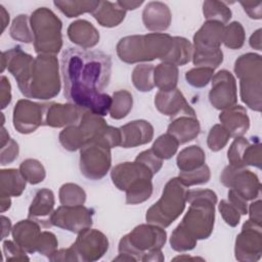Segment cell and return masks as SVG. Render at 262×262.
<instances>
[{"label": "cell", "instance_id": "obj_1", "mask_svg": "<svg viewBox=\"0 0 262 262\" xmlns=\"http://www.w3.org/2000/svg\"><path fill=\"white\" fill-rule=\"evenodd\" d=\"M63 93L74 105L98 116L111 110L113 98L103 92L112 74V58L101 51L67 48L61 55Z\"/></svg>", "mask_w": 262, "mask_h": 262}, {"label": "cell", "instance_id": "obj_2", "mask_svg": "<svg viewBox=\"0 0 262 262\" xmlns=\"http://www.w3.org/2000/svg\"><path fill=\"white\" fill-rule=\"evenodd\" d=\"M173 44L174 38L167 34H148L125 37L120 40L117 49L122 60L132 63L155 58L164 60L170 53Z\"/></svg>", "mask_w": 262, "mask_h": 262}, {"label": "cell", "instance_id": "obj_3", "mask_svg": "<svg viewBox=\"0 0 262 262\" xmlns=\"http://www.w3.org/2000/svg\"><path fill=\"white\" fill-rule=\"evenodd\" d=\"M187 191L179 177L170 179L162 198L146 212V221L163 227L169 226L184 210Z\"/></svg>", "mask_w": 262, "mask_h": 262}, {"label": "cell", "instance_id": "obj_4", "mask_svg": "<svg viewBox=\"0 0 262 262\" xmlns=\"http://www.w3.org/2000/svg\"><path fill=\"white\" fill-rule=\"evenodd\" d=\"M31 24L35 35L36 51L38 53L58 52L62 45L59 18L46 7H40L32 14Z\"/></svg>", "mask_w": 262, "mask_h": 262}, {"label": "cell", "instance_id": "obj_5", "mask_svg": "<svg viewBox=\"0 0 262 262\" xmlns=\"http://www.w3.org/2000/svg\"><path fill=\"white\" fill-rule=\"evenodd\" d=\"M110 166L111 152L108 147L93 141L82 146L80 168L85 177L100 179L106 174Z\"/></svg>", "mask_w": 262, "mask_h": 262}, {"label": "cell", "instance_id": "obj_6", "mask_svg": "<svg viewBox=\"0 0 262 262\" xmlns=\"http://www.w3.org/2000/svg\"><path fill=\"white\" fill-rule=\"evenodd\" d=\"M220 179L225 186L234 189L246 200H253L259 196L261 184L257 175L251 171L244 170L243 167L233 165L226 167Z\"/></svg>", "mask_w": 262, "mask_h": 262}, {"label": "cell", "instance_id": "obj_7", "mask_svg": "<svg viewBox=\"0 0 262 262\" xmlns=\"http://www.w3.org/2000/svg\"><path fill=\"white\" fill-rule=\"evenodd\" d=\"M93 211L83 206H62L49 217L51 225L66 228L73 232H80L92 224Z\"/></svg>", "mask_w": 262, "mask_h": 262}, {"label": "cell", "instance_id": "obj_8", "mask_svg": "<svg viewBox=\"0 0 262 262\" xmlns=\"http://www.w3.org/2000/svg\"><path fill=\"white\" fill-rule=\"evenodd\" d=\"M235 81L231 73L222 70L215 75L212 82V89L209 93L211 103L216 108L231 107L236 102Z\"/></svg>", "mask_w": 262, "mask_h": 262}, {"label": "cell", "instance_id": "obj_9", "mask_svg": "<svg viewBox=\"0 0 262 262\" xmlns=\"http://www.w3.org/2000/svg\"><path fill=\"white\" fill-rule=\"evenodd\" d=\"M47 103H35L30 100H19L13 110V124L20 133L34 132L40 125H45L46 115H35L46 107Z\"/></svg>", "mask_w": 262, "mask_h": 262}, {"label": "cell", "instance_id": "obj_10", "mask_svg": "<svg viewBox=\"0 0 262 262\" xmlns=\"http://www.w3.org/2000/svg\"><path fill=\"white\" fill-rule=\"evenodd\" d=\"M111 176L114 184H116L120 190H126L138 180H151L154 174L144 164L135 161V163H122L116 166L112 170Z\"/></svg>", "mask_w": 262, "mask_h": 262}, {"label": "cell", "instance_id": "obj_11", "mask_svg": "<svg viewBox=\"0 0 262 262\" xmlns=\"http://www.w3.org/2000/svg\"><path fill=\"white\" fill-rule=\"evenodd\" d=\"M121 131V146L133 147L145 144L152 139L154 129L149 122L144 120H137L130 122L120 128Z\"/></svg>", "mask_w": 262, "mask_h": 262}, {"label": "cell", "instance_id": "obj_12", "mask_svg": "<svg viewBox=\"0 0 262 262\" xmlns=\"http://www.w3.org/2000/svg\"><path fill=\"white\" fill-rule=\"evenodd\" d=\"M155 103L158 110L167 116L171 105H173L170 117H175L179 113L184 116L195 117L194 111L186 103L182 93L179 92L178 89H173L170 91H159L156 96Z\"/></svg>", "mask_w": 262, "mask_h": 262}, {"label": "cell", "instance_id": "obj_13", "mask_svg": "<svg viewBox=\"0 0 262 262\" xmlns=\"http://www.w3.org/2000/svg\"><path fill=\"white\" fill-rule=\"evenodd\" d=\"M80 108L74 104H59V103H49L46 117L45 125L51 127H62L66 125H75L80 122L81 112Z\"/></svg>", "mask_w": 262, "mask_h": 262}, {"label": "cell", "instance_id": "obj_14", "mask_svg": "<svg viewBox=\"0 0 262 262\" xmlns=\"http://www.w3.org/2000/svg\"><path fill=\"white\" fill-rule=\"evenodd\" d=\"M223 24L215 20H209L195 33L193 37L195 49H217L223 41Z\"/></svg>", "mask_w": 262, "mask_h": 262}, {"label": "cell", "instance_id": "obj_15", "mask_svg": "<svg viewBox=\"0 0 262 262\" xmlns=\"http://www.w3.org/2000/svg\"><path fill=\"white\" fill-rule=\"evenodd\" d=\"M142 19L146 29L151 31L166 30L171 21V13L169 7L162 2H149L146 4Z\"/></svg>", "mask_w": 262, "mask_h": 262}, {"label": "cell", "instance_id": "obj_16", "mask_svg": "<svg viewBox=\"0 0 262 262\" xmlns=\"http://www.w3.org/2000/svg\"><path fill=\"white\" fill-rule=\"evenodd\" d=\"M220 121L227 128L230 136L239 137L244 135L250 126V121L246 110L242 105L231 106L219 116Z\"/></svg>", "mask_w": 262, "mask_h": 262}, {"label": "cell", "instance_id": "obj_17", "mask_svg": "<svg viewBox=\"0 0 262 262\" xmlns=\"http://www.w3.org/2000/svg\"><path fill=\"white\" fill-rule=\"evenodd\" d=\"M68 35L72 42L84 48L94 46L99 40V34L91 23L79 19L72 23L68 29Z\"/></svg>", "mask_w": 262, "mask_h": 262}, {"label": "cell", "instance_id": "obj_18", "mask_svg": "<svg viewBox=\"0 0 262 262\" xmlns=\"http://www.w3.org/2000/svg\"><path fill=\"white\" fill-rule=\"evenodd\" d=\"M40 224L34 220H21L14 225L12 229V235L14 241L18 244L25 236L26 239L21 244L20 248L26 249L30 253H34L37 250V244L40 236Z\"/></svg>", "mask_w": 262, "mask_h": 262}, {"label": "cell", "instance_id": "obj_19", "mask_svg": "<svg viewBox=\"0 0 262 262\" xmlns=\"http://www.w3.org/2000/svg\"><path fill=\"white\" fill-rule=\"evenodd\" d=\"M91 13L101 26L116 27L124 19L126 10H124L117 2L99 1L97 7Z\"/></svg>", "mask_w": 262, "mask_h": 262}, {"label": "cell", "instance_id": "obj_20", "mask_svg": "<svg viewBox=\"0 0 262 262\" xmlns=\"http://www.w3.org/2000/svg\"><path fill=\"white\" fill-rule=\"evenodd\" d=\"M168 133L176 138L179 144L192 140L200 133V124L194 117H182L172 122L168 127Z\"/></svg>", "mask_w": 262, "mask_h": 262}, {"label": "cell", "instance_id": "obj_21", "mask_svg": "<svg viewBox=\"0 0 262 262\" xmlns=\"http://www.w3.org/2000/svg\"><path fill=\"white\" fill-rule=\"evenodd\" d=\"M25 187L26 179L17 170H1V196H18Z\"/></svg>", "mask_w": 262, "mask_h": 262}, {"label": "cell", "instance_id": "obj_22", "mask_svg": "<svg viewBox=\"0 0 262 262\" xmlns=\"http://www.w3.org/2000/svg\"><path fill=\"white\" fill-rule=\"evenodd\" d=\"M54 206V195L53 192L49 189L43 188L37 191L34 201L29 209V218H32L34 221L38 217H45L51 213V210Z\"/></svg>", "mask_w": 262, "mask_h": 262}, {"label": "cell", "instance_id": "obj_23", "mask_svg": "<svg viewBox=\"0 0 262 262\" xmlns=\"http://www.w3.org/2000/svg\"><path fill=\"white\" fill-rule=\"evenodd\" d=\"M205 159V152L200 146H188L179 152L177 166L181 171H191L204 165Z\"/></svg>", "mask_w": 262, "mask_h": 262}, {"label": "cell", "instance_id": "obj_24", "mask_svg": "<svg viewBox=\"0 0 262 262\" xmlns=\"http://www.w3.org/2000/svg\"><path fill=\"white\" fill-rule=\"evenodd\" d=\"M155 84L162 91L173 90L177 84L178 71L174 64L161 63L155 69Z\"/></svg>", "mask_w": 262, "mask_h": 262}, {"label": "cell", "instance_id": "obj_25", "mask_svg": "<svg viewBox=\"0 0 262 262\" xmlns=\"http://www.w3.org/2000/svg\"><path fill=\"white\" fill-rule=\"evenodd\" d=\"M191 54V45L190 43L180 37H174V44L169 53V55L165 58L166 63L181 66L189 61Z\"/></svg>", "mask_w": 262, "mask_h": 262}, {"label": "cell", "instance_id": "obj_26", "mask_svg": "<svg viewBox=\"0 0 262 262\" xmlns=\"http://www.w3.org/2000/svg\"><path fill=\"white\" fill-rule=\"evenodd\" d=\"M152 192V184L149 179H141L134 182L126 189V203L138 204L147 200Z\"/></svg>", "mask_w": 262, "mask_h": 262}, {"label": "cell", "instance_id": "obj_27", "mask_svg": "<svg viewBox=\"0 0 262 262\" xmlns=\"http://www.w3.org/2000/svg\"><path fill=\"white\" fill-rule=\"evenodd\" d=\"M99 1H54L53 4L58 7L68 17H75L84 12H92Z\"/></svg>", "mask_w": 262, "mask_h": 262}, {"label": "cell", "instance_id": "obj_28", "mask_svg": "<svg viewBox=\"0 0 262 262\" xmlns=\"http://www.w3.org/2000/svg\"><path fill=\"white\" fill-rule=\"evenodd\" d=\"M204 15L209 20L226 23L231 17V10L224 2L220 1H205L203 3Z\"/></svg>", "mask_w": 262, "mask_h": 262}, {"label": "cell", "instance_id": "obj_29", "mask_svg": "<svg viewBox=\"0 0 262 262\" xmlns=\"http://www.w3.org/2000/svg\"><path fill=\"white\" fill-rule=\"evenodd\" d=\"M132 108V95L126 90H120L114 93L111 106V117L113 119H122L127 116Z\"/></svg>", "mask_w": 262, "mask_h": 262}, {"label": "cell", "instance_id": "obj_30", "mask_svg": "<svg viewBox=\"0 0 262 262\" xmlns=\"http://www.w3.org/2000/svg\"><path fill=\"white\" fill-rule=\"evenodd\" d=\"M59 141L69 150H76L85 144V138L79 126H70L62 130L59 134Z\"/></svg>", "mask_w": 262, "mask_h": 262}, {"label": "cell", "instance_id": "obj_31", "mask_svg": "<svg viewBox=\"0 0 262 262\" xmlns=\"http://www.w3.org/2000/svg\"><path fill=\"white\" fill-rule=\"evenodd\" d=\"M152 64L137 66L133 71V83L140 91H150L154 87L152 84Z\"/></svg>", "mask_w": 262, "mask_h": 262}, {"label": "cell", "instance_id": "obj_32", "mask_svg": "<svg viewBox=\"0 0 262 262\" xmlns=\"http://www.w3.org/2000/svg\"><path fill=\"white\" fill-rule=\"evenodd\" d=\"M178 145L179 143L176 138L168 133L160 136L154 143L151 149L162 160L170 159L176 152Z\"/></svg>", "mask_w": 262, "mask_h": 262}, {"label": "cell", "instance_id": "obj_33", "mask_svg": "<svg viewBox=\"0 0 262 262\" xmlns=\"http://www.w3.org/2000/svg\"><path fill=\"white\" fill-rule=\"evenodd\" d=\"M20 173L32 184H37L45 178V170L37 160H26L20 164Z\"/></svg>", "mask_w": 262, "mask_h": 262}, {"label": "cell", "instance_id": "obj_34", "mask_svg": "<svg viewBox=\"0 0 262 262\" xmlns=\"http://www.w3.org/2000/svg\"><path fill=\"white\" fill-rule=\"evenodd\" d=\"M245 33L244 28L238 21H233L226 28H224L223 42L229 48H241L244 44Z\"/></svg>", "mask_w": 262, "mask_h": 262}, {"label": "cell", "instance_id": "obj_35", "mask_svg": "<svg viewBox=\"0 0 262 262\" xmlns=\"http://www.w3.org/2000/svg\"><path fill=\"white\" fill-rule=\"evenodd\" d=\"M179 179L184 185L188 186L207 183L210 179V169L207 165H202L191 171H182L179 174Z\"/></svg>", "mask_w": 262, "mask_h": 262}, {"label": "cell", "instance_id": "obj_36", "mask_svg": "<svg viewBox=\"0 0 262 262\" xmlns=\"http://www.w3.org/2000/svg\"><path fill=\"white\" fill-rule=\"evenodd\" d=\"M230 134L223 126L215 125L208 135V146L213 151L220 150L227 143Z\"/></svg>", "mask_w": 262, "mask_h": 262}, {"label": "cell", "instance_id": "obj_37", "mask_svg": "<svg viewBox=\"0 0 262 262\" xmlns=\"http://www.w3.org/2000/svg\"><path fill=\"white\" fill-rule=\"evenodd\" d=\"M10 35L13 39L20 40L21 42L30 43L32 41V36L28 26V15L20 14L13 20Z\"/></svg>", "mask_w": 262, "mask_h": 262}, {"label": "cell", "instance_id": "obj_38", "mask_svg": "<svg viewBox=\"0 0 262 262\" xmlns=\"http://www.w3.org/2000/svg\"><path fill=\"white\" fill-rule=\"evenodd\" d=\"M59 195H60V203L64 206H80L77 204L73 195L86 200V194L84 190L77 184H72V183L63 184L60 187Z\"/></svg>", "mask_w": 262, "mask_h": 262}, {"label": "cell", "instance_id": "obj_39", "mask_svg": "<svg viewBox=\"0 0 262 262\" xmlns=\"http://www.w3.org/2000/svg\"><path fill=\"white\" fill-rule=\"evenodd\" d=\"M213 73H214L213 69L198 68L187 72L185 75V78L190 85L194 87H204L209 83L210 79L213 76Z\"/></svg>", "mask_w": 262, "mask_h": 262}, {"label": "cell", "instance_id": "obj_40", "mask_svg": "<svg viewBox=\"0 0 262 262\" xmlns=\"http://www.w3.org/2000/svg\"><path fill=\"white\" fill-rule=\"evenodd\" d=\"M249 145L248 140H246L243 137H235L234 141L232 142L230 148L228 149V161L230 162V165L236 166V167H244L243 166V155L245 148Z\"/></svg>", "mask_w": 262, "mask_h": 262}, {"label": "cell", "instance_id": "obj_41", "mask_svg": "<svg viewBox=\"0 0 262 262\" xmlns=\"http://www.w3.org/2000/svg\"><path fill=\"white\" fill-rule=\"evenodd\" d=\"M135 161H137L139 163H142L146 167H148L150 169V171L152 172V174H157L159 172V170L162 168V165H163L162 159L159 158L154 152L152 149H147V150H144V151L140 152Z\"/></svg>", "mask_w": 262, "mask_h": 262}, {"label": "cell", "instance_id": "obj_42", "mask_svg": "<svg viewBox=\"0 0 262 262\" xmlns=\"http://www.w3.org/2000/svg\"><path fill=\"white\" fill-rule=\"evenodd\" d=\"M219 210L223 216V219L225 222L234 227L238 224L239 222V212L228 202L226 201H221L219 204Z\"/></svg>", "mask_w": 262, "mask_h": 262}, {"label": "cell", "instance_id": "obj_43", "mask_svg": "<svg viewBox=\"0 0 262 262\" xmlns=\"http://www.w3.org/2000/svg\"><path fill=\"white\" fill-rule=\"evenodd\" d=\"M228 200H229V203L239 212V214L246 215L248 213L247 200L244 199L239 193H237L232 188H230L228 191Z\"/></svg>", "mask_w": 262, "mask_h": 262}, {"label": "cell", "instance_id": "obj_44", "mask_svg": "<svg viewBox=\"0 0 262 262\" xmlns=\"http://www.w3.org/2000/svg\"><path fill=\"white\" fill-rule=\"evenodd\" d=\"M1 100H2V108L6 107L11 100V93H10V84L6 77H1Z\"/></svg>", "mask_w": 262, "mask_h": 262}, {"label": "cell", "instance_id": "obj_45", "mask_svg": "<svg viewBox=\"0 0 262 262\" xmlns=\"http://www.w3.org/2000/svg\"><path fill=\"white\" fill-rule=\"evenodd\" d=\"M241 5L244 7V10L249 14L250 17H252V13L254 10V14L256 19H260L261 18V5L262 2L258 1V2H239Z\"/></svg>", "mask_w": 262, "mask_h": 262}, {"label": "cell", "instance_id": "obj_46", "mask_svg": "<svg viewBox=\"0 0 262 262\" xmlns=\"http://www.w3.org/2000/svg\"><path fill=\"white\" fill-rule=\"evenodd\" d=\"M261 201L258 200L257 202L251 204L250 206V220L260 224L261 223V209H260Z\"/></svg>", "mask_w": 262, "mask_h": 262}, {"label": "cell", "instance_id": "obj_47", "mask_svg": "<svg viewBox=\"0 0 262 262\" xmlns=\"http://www.w3.org/2000/svg\"><path fill=\"white\" fill-rule=\"evenodd\" d=\"M124 10H133L136 9L138 6H140L143 1H118L117 2Z\"/></svg>", "mask_w": 262, "mask_h": 262}, {"label": "cell", "instance_id": "obj_48", "mask_svg": "<svg viewBox=\"0 0 262 262\" xmlns=\"http://www.w3.org/2000/svg\"><path fill=\"white\" fill-rule=\"evenodd\" d=\"M260 33H261V29H258L250 38V45L253 48H256L258 50H261V37H260Z\"/></svg>", "mask_w": 262, "mask_h": 262}, {"label": "cell", "instance_id": "obj_49", "mask_svg": "<svg viewBox=\"0 0 262 262\" xmlns=\"http://www.w3.org/2000/svg\"><path fill=\"white\" fill-rule=\"evenodd\" d=\"M1 219H2V226H3V233H2V238H4L7 234H9V229H10V224H8L7 226H6V224H7V219L8 218H6L5 216H2L1 217Z\"/></svg>", "mask_w": 262, "mask_h": 262}]
</instances>
